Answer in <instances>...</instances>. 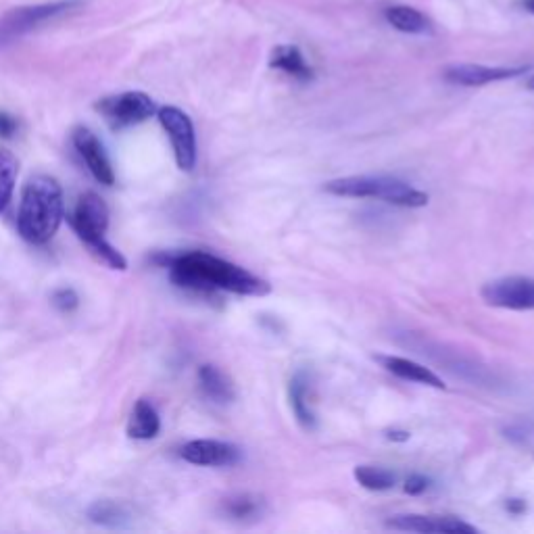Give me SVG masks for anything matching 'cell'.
I'll return each mask as SVG.
<instances>
[{
	"instance_id": "obj_4",
	"label": "cell",
	"mask_w": 534,
	"mask_h": 534,
	"mask_svg": "<svg viewBox=\"0 0 534 534\" xmlns=\"http://www.w3.org/2000/svg\"><path fill=\"white\" fill-rule=\"evenodd\" d=\"M326 192L336 194V197H351V199H380L388 205L418 209L428 205V194L414 188L411 184L388 178V176H349L338 178L324 186Z\"/></svg>"
},
{
	"instance_id": "obj_18",
	"label": "cell",
	"mask_w": 534,
	"mask_h": 534,
	"mask_svg": "<svg viewBox=\"0 0 534 534\" xmlns=\"http://www.w3.org/2000/svg\"><path fill=\"white\" fill-rule=\"evenodd\" d=\"M88 518L94 524H101V526H107V528H124V526L130 524L128 509L121 503L109 501V499L94 501L88 507Z\"/></svg>"
},
{
	"instance_id": "obj_6",
	"label": "cell",
	"mask_w": 534,
	"mask_h": 534,
	"mask_svg": "<svg viewBox=\"0 0 534 534\" xmlns=\"http://www.w3.org/2000/svg\"><path fill=\"white\" fill-rule=\"evenodd\" d=\"M94 107L105 117V121L113 130L138 126L142 121L157 115L159 111L151 96L138 90L105 96V99H101Z\"/></svg>"
},
{
	"instance_id": "obj_25",
	"label": "cell",
	"mask_w": 534,
	"mask_h": 534,
	"mask_svg": "<svg viewBox=\"0 0 534 534\" xmlns=\"http://www.w3.org/2000/svg\"><path fill=\"white\" fill-rule=\"evenodd\" d=\"M428 489V480L420 474H414V476H409L407 482H405V493L409 495H420Z\"/></svg>"
},
{
	"instance_id": "obj_24",
	"label": "cell",
	"mask_w": 534,
	"mask_h": 534,
	"mask_svg": "<svg viewBox=\"0 0 534 534\" xmlns=\"http://www.w3.org/2000/svg\"><path fill=\"white\" fill-rule=\"evenodd\" d=\"M17 134V119L5 111H0V138H13Z\"/></svg>"
},
{
	"instance_id": "obj_19",
	"label": "cell",
	"mask_w": 534,
	"mask_h": 534,
	"mask_svg": "<svg viewBox=\"0 0 534 534\" xmlns=\"http://www.w3.org/2000/svg\"><path fill=\"white\" fill-rule=\"evenodd\" d=\"M290 403H293V411L299 424L307 430H313L315 416L309 403V382L303 374H297L293 380H290Z\"/></svg>"
},
{
	"instance_id": "obj_12",
	"label": "cell",
	"mask_w": 534,
	"mask_h": 534,
	"mask_svg": "<svg viewBox=\"0 0 534 534\" xmlns=\"http://www.w3.org/2000/svg\"><path fill=\"white\" fill-rule=\"evenodd\" d=\"M71 142H74L76 151L80 153V157L84 159V163L88 165L90 174L99 180L105 186H113L115 184V172L111 167V161L103 149L101 140L94 136V132H90L88 128L80 126L74 132H71Z\"/></svg>"
},
{
	"instance_id": "obj_21",
	"label": "cell",
	"mask_w": 534,
	"mask_h": 534,
	"mask_svg": "<svg viewBox=\"0 0 534 534\" xmlns=\"http://www.w3.org/2000/svg\"><path fill=\"white\" fill-rule=\"evenodd\" d=\"M15 182H17V159L9 151L0 149V213L7 209L13 197Z\"/></svg>"
},
{
	"instance_id": "obj_3",
	"label": "cell",
	"mask_w": 534,
	"mask_h": 534,
	"mask_svg": "<svg viewBox=\"0 0 534 534\" xmlns=\"http://www.w3.org/2000/svg\"><path fill=\"white\" fill-rule=\"evenodd\" d=\"M69 224L96 259L109 265L111 270H121V272L126 270L128 267L126 257L105 238L109 228V207L99 194L96 192L82 194L74 213L69 217Z\"/></svg>"
},
{
	"instance_id": "obj_8",
	"label": "cell",
	"mask_w": 534,
	"mask_h": 534,
	"mask_svg": "<svg viewBox=\"0 0 534 534\" xmlns=\"http://www.w3.org/2000/svg\"><path fill=\"white\" fill-rule=\"evenodd\" d=\"M480 297L491 307L530 311L534 309V278L509 276L493 280L482 286Z\"/></svg>"
},
{
	"instance_id": "obj_7",
	"label": "cell",
	"mask_w": 534,
	"mask_h": 534,
	"mask_svg": "<svg viewBox=\"0 0 534 534\" xmlns=\"http://www.w3.org/2000/svg\"><path fill=\"white\" fill-rule=\"evenodd\" d=\"M157 117L169 140H172L178 167L182 172H192L197 165V134H194L190 117L178 107H161Z\"/></svg>"
},
{
	"instance_id": "obj_15",
	"label": "cell",
	"mask_w": 534,
	"mask_h": 534,
	"mask_svg": "<svg viewBox=\"0 0 534 534\" xmlns=\"http://www.w3.org/2000/svg\"><path fill=\"white\" fill-rule=\"evenodd\" d=\"M159 430H161V420L157 409L147 399H140L132 409V416L128 422V436L136 441H149L155 439Z\"/></svg>"
},
{
	"instance_id": "obj_14",
	"label": "cell",
	"mask_w": 534,
	"mask_h": 534,
	"mask_svg": "<svg viewBox=\"0 0 534 534\" xmlns=\"http://www.w3.org/2000/svg\"><path fill=\"white\" fill-rule=\"evenodd\" d=\"M384 19L403 34H418V36L432 34V21L414 7H407V5L386 7Z\"/></svg>"
},
{
	"instance_id": "obj_1",
	"label": "cell",
	"mask_w": 534,
	"mask_h": 534,
	"mask_svg": "<svg viewBox=\"0 0 534 534\" xmlns=\"http://www.w3.org/2000/svg\"><path fill=\"white\" fill-rule=\"evenodd\" d=\"M155 263L167 267L169 278L180 288L194 290V293H224L263 297L272 290L263 278L251 274L245 267L215 257L211 253L192 251L180 255H155Z\"/></svg>"
},
{
	"instance_id": "obj_9",
	"label": "cell",
	"mask_w": 534,
	"mask_h": 534,
	"mask_svg": "<svg viewBox=\"0 0 534 534\" xmlns=\"http://www.w3.org/2000/svg\"><path fill=\"white\" fill-rule=\"evenodd\" d=\"M528 65L518 67H489V65H451L445 69L443 78L455 86H487L493 82L514 80L528 74Z\"/></svg>"
},
{
	"instance_id": "obj_20",
	"label": "cell",
	"mask_w": 534,
	"mask_h": 534,
	"mask_svg": "<svg viewBox=\"0 0 534 534\" xmlns=\"http://www.w3.org/2000/svg\"><path fill=\"white\" fill-rule=\"evenodd\" d=\"M353 476L361 487L368 491H388L397 484V474L384 468H374V466H357Z\"/></svg>"
},
{
	"instance_id": "obj_2",
	"label": "cell",
	"mask_w": 534,
	"mask_h": 534,
	"mask_svg": "<svg viewBox=\"0 0 534 534\" xmlns=\"http://www.w3.org/2000/svg\"><path fill=\"white\" fill-rule=\"evenodd\" d=\"M63 222V192L51 176H34L21 192L17 230L32 245L51 240Z\"/></svg>"
},
{
	"instance_id": "obj_13",
	"label": "cell",
	"mask_w": 534,
	"mask_h": 534,
	"mask_svg": "<svg viewBox=\"0 0 534 534\" xmlns=\"http://www.w3.org/2000/svg\"><path fill=\"white\" fill-rule=\"evenodd\" d=\"M378 361L382 363V366L388 372L403 378V380L418 382V384L432 386V388H445L443 380L436 376L432 370L422 366V363H418V361H411V359H405V357H395V355H380Z\"/></svg>"
},
{
	"instance_id": "obj_5",
	"label": "cell",
	"mask_w": 534,
	"mask_h": 534,
	"mask_svg": "<svg viewBox=\"0 0 534 534\" xmlns=\"http://www.w3.org/2000/svg\"><path fill=\"white\" fill-rule=\"evenodd\" d=\"M86 0H53V3L17 7L0 17V48L11 46L13 42L26 38L28 34L48 26L84 9Z\"/></svg>"
},
{
	"instance_id": "obj_11",
	"label": "cell",
	"mask_w": 534,
	"mask_h": 534,
	"mask_svg": "<svg viewBox=\"0 0 534 534\" xmlns=\"http://www.w3.org/2000/svg\"><path fill=\"white\" fill-rule=\"evenodd\" d=\"M182 459L194 466H207V468H228L240 461V449L232 443L224 441H190L180 451Z\"/></svg>"
},
{
	"instance_id": "obj_23",
	"label": "cell",
	"mask_w": 534,
	"mask_h": 534,
	"mask_svg": "<svg viewBox=\"0 0 534 534\" xmlns=\"http://www.w3.org/2000/svg\"><path fill=\"white\" fill-rule=\"evenodd\" d=\"M53 305L63 311V313H69V311H74L78 305H80V299L76 295V290H71V288H59L55 290V295H53Z\"/></svg>"
},
{
	"instance_id": "obj_17",
	"label": "cell",
	"mask_w": 534,
	"mask_h": 534,
	"mask_svg": "<svg viewBox=\"0 0 534 534\" xmlns=\"http://www.w3.org/2000/svg\"><path fill=\"white\" fill-rule=\"evenodd\" d=\"M199 382L203 393L215 403H230L234 399V386L228 376L215 366H203L199 370Z\"/></svg>"
},
{
	"instance_id": "obj_28",
	"label": "cell",
	"mask_w": 534,
	"mask_h": 534,
	"mask_svg": "<svg viewBox=\"0 0 534 534\" xmlns=\"http://www.w3.org/2000/svg\"><path fill=\"white\" fill-rule=\"evenodd\" d=\"M526 86H528V88H530V90H534V76H532V78H530V80H528V82H526Z\"/></svg>"
},
{
	"instance_id": "obj_27",
	"label": "cell",
	"mask_w": 534,
	"mask_h": 534,
	"mask_svg": "<svg viewBox=\"0 0 534 534\" xmlns=\"http://www.w3.org/2000/svg\"><path fill=\"white\" fill-rule=\"evenodd\" d=\"M522 7L534 15V0H522Z\"/></svg>"
},
{
	"instance_id": "obj_26",
	"label": "cell",
	"mask_w": 534,
	"mask_h": 534,
	"mask_svg": "<svg viewBox=\"0 0 534 534\" xmlns=\"http://www.w3.org/2000/svg\"><path fill=\"white\" fill-rule=\"evenodd\" d=\"M388 439H397V441H407L409 434L407 432H391L388 434Z\"/></svg>"
},
{
	"instance_id": "obj_22",
	"label": "cell",
	"mask_w": 534,
	"mask_h": 534,
	"mask_svg": "<svg viewBox=\"0 0 534 534\" xmlns=\"http://www.w3.org/2000/svg\"><path fill=\"white\" fill-rule=\"evenodd\" d=\"M226 512L232 518H251V516H255L259 512V501L249 497V495H242V497L230 499L226 503Z\"/></svg>"
},
{
	"instance_id": "obj_16",
	"label": "cell",
	"mask_w": 534,
	"mask_h": 534,
	"mask_svg": "<svg viewBox=\"0 0 534 534\" xmlns=\"http://www.w3.org/2000/svg\"><path fill=\"white\" fill-rule=\"evenodd\" d=\"M270 65L274 69L284 71V74H288L290 78L301 80V82H307L313 78V69L307 65L303 53L299 51L297 46H276L274 53H272V59H270Z\"/></svg>"
},
{
	"instance_id": "obj_10",
	"label": "cell",
	"mask_w": 534,
	"mask_h": 534,
	"mask_svg": "<svg viewBox=\"0 0 534 534\" xmlns=\"http://www.w3.org/2000/svg\"><path fill=\"white\" fill-rule=\"evenodd\" d=\"M388 528L420 534H476L478 528L459 520L455 516H422V514H401L386 522Z\"/></svg>"
}]
</instances>
